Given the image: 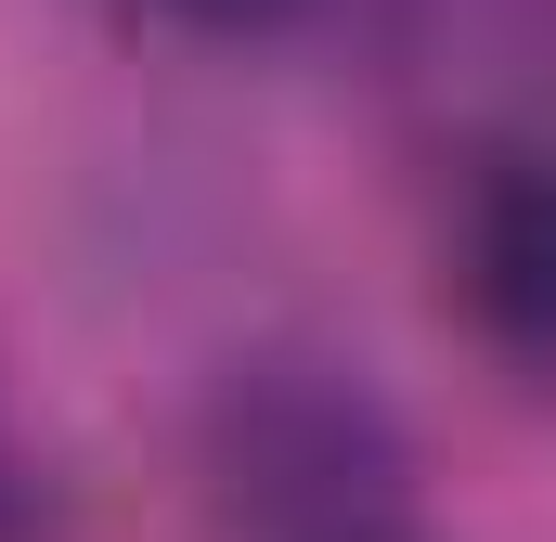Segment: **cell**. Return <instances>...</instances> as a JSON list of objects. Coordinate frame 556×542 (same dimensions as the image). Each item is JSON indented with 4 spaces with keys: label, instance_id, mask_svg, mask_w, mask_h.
Segmentation results:
<instances>
[{
    "label": "cell",
    "instance_id": "2",
    "mask_svg": "<svg viewBox=\"0 0 556 542\" xmlns=\"http://www.w3.org/2000/svg\"><path fill=\"white\" fill-rule=\"evenodd\" d=\"M181 26H273V13H298V0H168Z\"/></svg>",
    "mask_w": 556,
    "mask_h": 542
},
{
    "label": "cell",
    "instance_id": "1",
    "mask_svg": "<svg viewBox=\"0 0 556 542\" xmlns=\"http://www.w3.org/2000/svg\"><path fill=\"white\" fill-rule=\"evenodd\" d=\"M453 297L518 375H556V155H492L466 181Z\"/></svg>",
    "mask_w": 556,
    "mask_h": 542
}]
</instances>
